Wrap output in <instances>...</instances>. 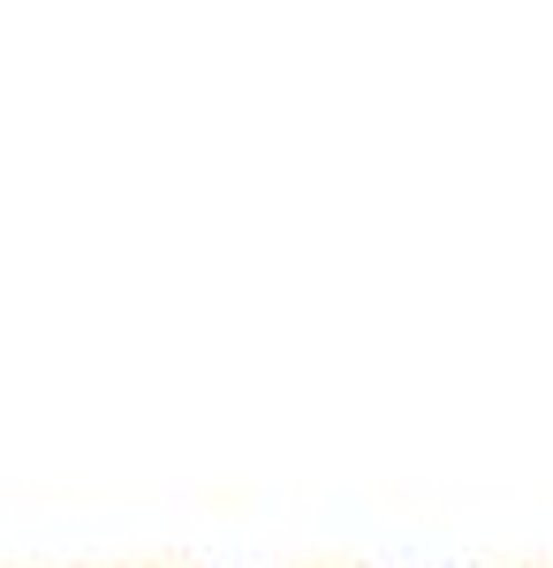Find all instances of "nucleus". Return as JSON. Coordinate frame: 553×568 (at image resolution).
Here are the masks:
<instances>
[]
</instances>
